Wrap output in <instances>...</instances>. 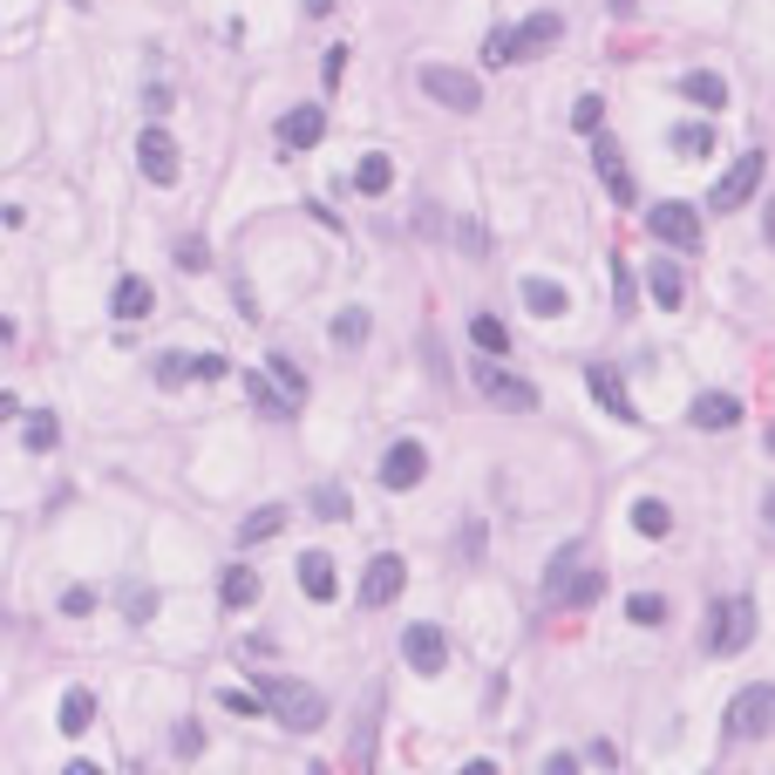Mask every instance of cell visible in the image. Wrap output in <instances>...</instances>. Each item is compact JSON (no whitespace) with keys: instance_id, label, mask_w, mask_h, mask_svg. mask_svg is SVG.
Instances as JSON below:
<instances>
[{"instance_id":"obj_21","label":"cell","mask_w":775,"mask_h":775,"mask_svg":"<svg viewBox=\"0 0 775 775\" xmlns=\"http://www.w3.org/2000/svg\"><path fill=\"white\" fill-rule=\"evenodd\" d=\"M116 320H143L150 314V306H157V293H150V279H137V272H129V279H116Z\"/></svg>"},{"instance_id":"obj_27","label":"cell","mask_w":775,"mask_h":775,"mask_svg":"<svg viewBox=\"0 0 775 775\" xmlns=\"http://www.w3.org/2000/svg\"><path fill=\"white\" fill-rule=\"evenodd\" d=\"M633 531L639 537H666V531H674V510H666L660 497H639L633 504Z\"/></svg>"},{"instance_id":"obj_40","label":"cell","mask_w":775,"mask_h":775,"mask_svg":"<svg viewBox=\"0 0 775 775\" xmlns=\"http://www.w3.org/2000/svg\"><path fill=\"white\" fill-rule=\"evenodd\" d=\"M191 374H198V381H225V374H231V360H225V354H198V360H191Z\"/></svg>"},{"instance_id":"obj_37","label":"cell","mask_w":775,"mask_h":775,"mask_svg":"<svg viewBox=\"0 0 775 775\" xmlns=\"http://www.w3.org/2000/svg\"><path fill=\"white\" fill-rule=\"evenodd\" d=\"M218 701H225L231 714H266V694H252V687H225Z\"/></svg>"},{"instance_id":"obj_3","label":"cell","mask_w":775,"mask_h":775,"mask_svg":"<svg viewBox=\"0 0 775 775\" xmlns=\"http://www.w3.org/2000/svg\"><path fill=\"white\" fill-rule=\"evenodd\" d=\"M564 35V14H531L524 28H504V35H490L483 48V68H510V62H531V55H545V48Z\"/></svg>"},{"instance_id":"obj_24","label":"cell","mask_w":775,"mask_h":775,"mask_svg":"<svg viewBox=\"0 0 775 775\" xmlns=\"http://www.w3.org/2000/svg\"><path fill=\"white\" fill-rule=\"evenodd\" d=\"M387 185H395V164H387L381 150H374V157H360V164H354V191H360V198H381Z\"/></svg>"},{"instance_id":"obj_31","label":"cell","mask_w":775,"mask_h":775,"mask_svg":"<svg viewBox=\"0 0 775 775\" xmlns=\"http://www.w3.org/2000/svg\"><path fill=\"white\" fill-rule=\"evenodd\" d=\"M347 510H354V504H347V490H341V483H320V490H314V517H327V524H341Z\"/></svg>"},{"instance_id":"obj_12","label":"cell","mask_w":775,"mask_h":775,"mask_svg":"<svg viewBox=\"0 0 775 775\" xmlns=\"http://www.w3.org/2000/svg\"><path fill=\"white\" fill-rule=\"evenodd\" d=\"M327 137V110L320 102H300V110H287L279 116V150H287V157H300V150H314Z\"/></svg>"},{"instance_id":"obj_39","label":"cell","mask_w":775,"mask_h":775,"mask_svg":"<svg viewBox=\"0 0 775 775\" xmlns=\"http://www.w3.org/2000/svg\"><path fill=\"white\" fill-rule=\"evenodd\" d=\"M157 381H164V387L191 381V360H185V354H157Z\"/></svg>"},{"instance_id":"obj_23","label":"cell","mask_w":775,"mask_h":775,"mask_svg":"<svg viewBox=\"0 0 775 775\" xmlns=\"http://www.w3.org/2000/svg\"><path fill=\"white\" fill-rule=\"evenodd\" d=\"M287 531V504H266V510H252L245 524H239V545H266V537Z\"/></svg>"},{"instance_id":"obj_10","label":"cell","mask_w":775,"mask_h":775,"mask_svg":"<svg viewBox=\"0 0 775 775\" xmlns=\"http://www.w3.org/2000/svg\"><path fill=\"white\" fill-rule=\"evenodd\" d=\"M402 660L416 666V674H443V666H449V633L429 626V619H416V626L402 633Z\"/></svg>"},{"instance_id":"obj_2","label":"cell","mask_w":775,"mask_h":775,"mask_svg":"<svg viewBox=\"0 0 775 775\" xmlns=\"http://www.w3.org/2000/svg\"><path fill=\"white\" fill-rule=\"evenodd\" d=\"M762 735H775V681L741 687L735 701H728V714H721V741H728V748L762 741Z\"/></svg>"},{"instance_id":"obj_1","label":"cell","mask_w":775,"mask_h":775,"mask_svg":"<svg viewBox=\"0 0 775 775\" xmlns=\"http://www.w3.org/2000/svg\"><path fill=\"white\" fill-rule=\"evenodd\" d=\"M606 592V572L592 564V545H564L558 558H551V572H545V599L551 606H564V612H579V606H592Z\"/></svg>"},{"instance_id":"obj_20","label":"cell","mask_w":775,"mask_h":775,"mask_svg":"<svg viewBox=\"0 0 775 775\" xmlns=\"http://www.w3.org/2000/svg\"><path fill=\"white\" fill-rule=\"evenodd\" d=\"M300 592H306L314 606H327L333 592H341V585H333V558H327V551H306V558H300Z\"/></svg>"},{"instance_id":"obj_13","label":"cell","mask_w":775,"mask_h":775,"mask_svg":"<svg viewBox=\"0 0 775 775\" xmlns=\"http://www.w3.org/2000/svg\"><path fill=\"white\" fill-rule=\"evenodd\" d=\"M422 477H429V449L416 443V435H402V443L381 456V483L387 490H416Z\"/></svg>"},{"instance_id":"obj_17","label":"cell","mask_w":775,"mask_h":775,"mask_svg":"<svg viewBox=\"0 0 775 775\" xmlns=\"http://www.w3.org/2000/svg\"><path fill=\"white\" fill-rule=\"evenodd\" d=\"M585 381H592V395H599V408L612 422H626V429H639V408H633V395L619 387V374L612 368H585Z\"/></svg>"},{"instance_id":"obj_46","label":"cell","mask_w":775,"mask_h":775,"mask_svg":"<svg viewBox=\"0 0 775 775\" xmlns=\"http://www.w3.org/2000/svg\"><path fill=\"white\" fill-rule=\"evenodd\" d=\"M768 456H775V429H768Z\"/></svg>"},{"instance_id":"obj_43","label":"cell","mask_w":775,"mask_h":775,"mask_svg":"<svg viewBox=\"0 0 775 775\" xmlns=\"http://www.w3.org/2000/svg\"><path fill=\"white\" fill-rule=\"evenodd\" d=\"M14 416H21V402H14V395H0V422H14Z\"/></svg>"},{"instance_id":"obj_9","label":"cell","mask_w":775,"mask_h":775,"mask_svg":"<svg viewBox=\"0 0 775 775\" xmlns=\"http://www.w3.org/2000/svg\"><path fill=\"white\" fill-rule=\"evenodd\" d=\"M646 231H653L660 245H674V252L701 245V218H694V204H653V212H646Z\"/></svg>"},{"instance_id":"obj_38","label":"cell","mask_w":775,"mask_h":775,"mask_svg":"<svg viewBox=\"0 0 775 775\" xmlns=\"http://www.w3.org/2000/svg\"><path fill=\"white\" fill-rule=\"evenodd\" d=\"M55 443H62V422L55 416H35L28 422V449H55Z\"/></svg>"},{"instance_id":"obj_45","label":"cell","mask_w":775,"mask_h":775,"mask_svg":"<svg viewBox=\"0 0 775 775\" xmlns=\"http://www.w3.org/2000/svg\"><path fill=\"white\" fill-rule=\"evenodd\" d=\"M762 517H768V531H775V490H768V504H762Z\"/></svg>"},{"instance_id":"obj_7","label":"cell","mask_w":775,"mask_h":775,"mask_svg":"<svg viewBox=\"0 0 775 775\" xmlns=\"http://www.w3.org/2000/svg\"><path fill=\"white\" fill-rule=\"evenodd\" d=\"M755 639V599H728V606H714V619H708V653L714 660H728V653H741V646Z\"/></svg>"},{"instance_id":"obj_14","label":"cell","mask_w":775,"mask_h":775,"mask_svg":"<svg viewBox=\"0 0 775 775\" xmlns=\"http://www.w3.org/2000/svg\"><path fill=\"white\" fill-rule=\"evenodd\" d=\"M592 170L606 177L612 204H633V170H626V157H619V143H612V137H599V129H592Z\"/></svg>"},{"instance_id":"obj_16","label":"cell","mask_w":775,"mask_h":775,"mask_svg":"<svg viewBox=\"0 0 775 775\" xmlns=\"http://www.w3.org/2000/svg\"><path fill=\"white\" fill-rule=\"evenodd\" d=\"M687 422H694V429H708V435H721V429H735V422H741V402L728 395V387H708V395H694Z\"/></svg>"},{"instance_id":"obj_25","label":"cell","mask_w":775,"mask_h":775,"mask_svg":"<svg viewBox=\"0 0 775 775\" xmlns=\"http://www.w3.org/2000/svg\"><path fill=\"white\" fill-rule=\"evenodd\" d=\"M245 387H252L258 416H272V422H287V416H293V402H287V387H279V381H266V374H245Z\"/></svg>"},{"instance_id":"obj_6","label":"cell","mask_w":775,"mask_h":775,"mask_svg":"<svg viewBox=\"0 0 775 775\" xmlns=\"http://www.w3.org/2000/svg\"><path fill=\"white\" fill-rule=\"evenodd\" d=\"M422 89L443 102V110H456V116H477L483 110V82L470 68H449V62H422Z\"/></svg>"},{"instance_id":"obj_32","label":"cell","mask_w":775,"mask_h":775,"mask_svg":"<svg viewBox=\"0 0 775 775\" xmlns=\"http://www.w3.org/2000/svg\"><path fill=\"white\" fill-rule=\"evenodd\" d=\"M626 619H633V626H660V619H666V599H660V592H633V599H626Z\"/></svg>"},{"instance_id":"obj_44","label":"cell","mask_w":775,"mask_h":775,"mask_svg":"<svg viewBox=\"0 0 775 775\" xmlns=\"http://www.w3.org/2000/svg\"><path fill=\"white\" fill-rule=\"evenodd\" d=\"M606 8H612V14H619V21H626V14H633V8H639V0H606Z\"/></svg>"},{"instance_id":"obj_35","label":"cell","mask_w":775,"mask_h":775,"mask_svg":"<svg viewBox=\"0 0 775 775\" xmlns=\"http://www.w3.org/2000/svg\"><path fill=\"white\" fill-rule=\"evenodd\" d=\"M606 123V102L599 96H579V110H572V129H579V137H592V129H599Z\"/></svg>"},{"instance_id":"obj_29","label":"cell","mask_w":775,"mask_h":775,"mask_svg":"<svg viewBox=\"0 0 775 775\" xmlns=\"http://www.w3.org/2000/svg\"><path fill=\"white\" fill-rule=\"evenodd\" d=\"M470 341H477V354H510V327L497 314H477L470 320Z\"/></svg>"},{"instance_id":"obj_15","label":"cell","mask_w":775,"mask_h":775,"mask_svg":"<svg viewBox=\"0 0 775 775\" xmlns=\"http://www.w3.org/2000/svg\"><path fill=\"white\" fill-rule=\"evenodd\" d=\"M137 170L150 177V185H177V143L164 137V129H143L137 137Z\"/></svg>"},{"instance_id":"obj_8","label":"cell","mask_w":775,"mask_h":775,"mask_svg":"<svg viewBox=\"0 0 775 775\" xmlns=\"http://www.w3.org/2000/svg\"><path fill=\"white\" fill-rule=\"evenodd\" d=\"M762 170H768V157H762V150H741V157L728 164V177H721V185H714V198H708V204H714L721 218H728V212H741V204L755 198V185H762Z\"/></svg>"},{"instance_id":"obj_42","label":"cell","mask_w":775,"mask_h":775,"mask_svg":"<svg viewBox=\"0 0 775 775\" xmlns=\"http://www.w3.org/2000/svg\"><path fill=\"white\" fill-rule=\"evenodd\" d=\"M177 266H185V272H204L212 258H204V245H198V239H185V245H177Z\"/></svg>"},{"instance_id":"obj_11","label":"cell","mask_w":775,"mask_h":775,"mask_svg":"<svg viewBox=\"0 0 775 775\" xmlns=\"http://www.w3.org/2000/svg\"><path fill=\"white\" fill-rule=\"evenodd\" d=\"M402 585H408V564H402L395 551H381L368 572H360V606H368V612H374V606H395Z\"/></svg>"},{"instance_id":"obj_41","label":"cell","mask_w":775,"mask_h":775,"mask_svg":"<svg viewBox=\"0 0 775 775\" xmlns=\"http://www.w3.org/2000/svg\"><path fill=\"white\" fill-rule=\"evenodd\" d=\"M62 612H68V619H89V612H96V592H89V585L62 592Z\"/></svg>"},{"instance_id":"obj_5","label":"cell","mask_w":775,"mask_h":775,"mask_svg":"<svg viewBox=\"0 0 775 775\" xmlns=\"http://www.w3.org/2000/svg\"><path fill=\"white\" fill-rule=\"evenodd\" d=\"M258 694H266V708H272L279 721H287L293 735H314L320 721H327V701H320V694L306 687V681H266Z\"/></svg>"},{"instance_id":"obj_26","label":"cell","mask_w":775,"mask_h":775,"mask_svg":"<svg viewBox=\"0 0 775 775\" xmlns=\"http://www.w3.org/2000/svg\"><path fill=\"white\" fill-rule=\"evenodd\" d=\"M89 721H96V694L89 687H68V701H62V735H89Z\"/></svg>"},{"instance_id":"obj_18","label":"cell","mask_w":775,"mask_h":775,"mask_svg":"<svg viewBox=\"0 0 775 775\" xmlns=\"http://www.w3.org/2000/svg\"><path fill=\"white\" fill-rule=\"evenodd\" d=\"M681 96L694 102V110H708V116L728 110V82H721V75H708V68H687V75H681Z\"/></svg>"},{"instance_id":"obj_36","label":"cell","mask_w":775,"mask_h":775,"mask_svg":"<svg viewBox=\"0 0 775 775\" xmlns=\"http://www.w3.org/2000/svg\"><path fill=\"white\" fill-rule=\"evenodd\" d=\"M612 306L633 314V266H626V258H612Z\"/></svg>"},{"instance_id":"obj_19","label":"cell","mask_w":775,"mask_h":775,"mask_svg":"<svg viewBox=\"0 0 775 775\" xmlns=\"http://www.w3.org/2000/svg\"><path fill=\"white\" fill-rule=\"evenodd\" d=\"M524 306H531L537 320H558V314H572V293H564L558 279H537V272H531V279H524Z\"/></svg>"},{"instance_id":"obj_22","label":"cell","mask_w":775,"mask_h":775,"mask_svg":"<svg viewBox=\"0 0 775 775\" xmlns=\"http://www.w3.org/2000/svg\"><path fill=\"white\" fill-rule=\"evenodd\" d=\"M646 293H653V306H660V314H674V306H681V272H674V258H653V272H646Z\"/></svg>"},{"instance_id":"obj_30","label":"cell","mask_w":775,"mask_h":775,"mask_svg":"<svg viewBox=\"0 0 775 775\" xmlns=\"http://www.w3.org/2000/svg\"><path fill=\"white\" fill-rule=\"evenodd\" d=\"M266 374H272V381H279V387H287V402H293V408H300V402H306V374H300V368H293V360H287V354H272V360H266Z\"/></svg>"},{"instance_id":"obj_28","label":"cell","mask_w":775,"mask_h":775,"mask_svg":"<svg viewBox=\"0 0 775 775\" xmlns=\"http://www.w3.org/2000/svg\"><path fill=\"white\" fill-rule=\"evenodd\" d=\"M218 599H225V606H231V612H245V606H252V599H258V579H252V572H245V564H231V572H225V579H218Z\"/></svg>"},{"instance_id":"obj_33","label":"cell","mask_w":775,"mask_h":775,"mask_svg":"<svg viewBox=\"0 0 775 775\" xmlns=\"http://www.w3.org/2000/svg\"><path fill=\"white\" fill-rule=\"evenodd\" d=\"M674 150H681V157H708V150H714L708 123H681V129H674Z\"/></svg>"},{"instance_id":"obj_34","label":"cell","mask_w":775,"mask_h":775,"mask_svg":"<svg viewBox=\"0 0 775 775\" xmlns=\"http://www.w3.org/2000/svg\"><path fill=\"white\" fill-rule=\"evenodd\" d=\"M333 341H341V347H360V341H368V314H360V306H347V314L333 320Z\"/></svg>"},{"instance_id":"obj_4","label":"cell","mask_w":775,"mask_h":775,"mask_svg":"<svg viewBox=\"0 0 775 775\" xmlns=\"http://www.w3.org/2000/svg\"><path fill=\"white\" fill-rule=\"evenodd\" d=\"M470 374H477V387H483V402H490V408H504V416H531V408H537V387H531L524 374H510L497 354H483Z\"/></svg>"}]
</instances>
